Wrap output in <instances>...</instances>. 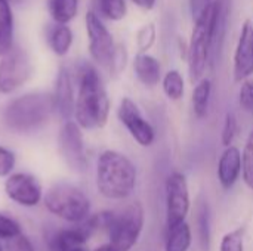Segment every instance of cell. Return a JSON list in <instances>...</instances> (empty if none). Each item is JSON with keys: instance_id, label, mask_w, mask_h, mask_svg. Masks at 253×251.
<instances>
[{"instance_id": "1", "label": "cell", "mask_w": 253, "mask_h": 251, "mask_svg": "<svg viewBox=\"0 0 253 251\" xmlns=\"http://www.w3.org/2000/svg\"><path fill=\"white\" fill-rule=\"evenodd\" d=\"M79 93L76 98L74 118L80 129H102L110 115V99L98 71L87 62L77 67Z\"/></svg>"}, {"instance_id": "2", "label": "cell", "mask_w": 253, "mask_h": 251, "mask_svg": "<svg viewBox=\"0 0 253 251\" xmlns=\"http://www.w3.org/2000/svg\"><path fill=\"white\" fill-rule=\"evenodd\" d=\"M136 186V167L122 152L107 149L96 161V189L107 200H126Z\"/></svg>"}, {"instance_id": "3", "label": "cell", "mask_w": 253, "mask_h": 251, "mask_svg": "<svg viewBox=\"0 0 253 251\" xmlns=\"http://www.w3.org/2000/svg\"><path fill=\"white\" fill-rule=\"evenodd\" d=\"M52 96L43 92L25 93L12 99L3 111L4 126L19 135H31L47 124L53 114Z\"/></svg>"}, {"instance_id": "4", "label": "cell", "mask_w": 253, "mask_h": 251, "mask_svg": "<svg viewBox=\"0 0 253 251\" xmlns=\"http://www.w3.org/2000/svg\"><path fill=\"white\" fill-rule=\"evenodd\" d=\"M215 13H216V4L213 0L196 19L191 38L187 46L188 74L191 83H199L202 80L211 62Z\"/></svg>"}, {"instance_id": "5", "label": "cell", "mask_w": 253, "mask_h": 251, "mask_svg": "<svg viewBox=\"0 0 253 251\" xmlns=\"http://www.w3.org/2000/svg\"><path fill=\"white\" fill-rule=\"evenodd\" d=\"M44 207L53 216L68 222L82 223L90 216V201L76 185L59 182L52 185L43 197Z\"/></svg>"}, {"instance_id": "6", "label": "cell", "mask_w": 253, "mask_h": 251, "mask_svg": "<svg viewBox=\"0 0 253 251\" xmlns=\"http://www.w3.org/2000/svg\"><path fill=\"white\" fill-rule=\"evenodd\" d=\"M144 207L139 201L126 206L119 213L114 212L113 222L107 231L110 244L119 251H129L139 240L144 228Z\"/></svg>"}, {"instance_id": "7", "label": "cell", "mask_w": 253, "mask_h": 251, "mask_svg": "<svg viewBox=\"0 0 253 251\" xmlns=\"http://www.w3.org/2000/svg\"><path fill=\"white\" fill-rule=\"evenodd\" d=\"M86 31L89 38L90 56L98 65L113 71L117 46L114 44L111 33L107 30L104 22L93 10H89L86 13Z\"/></svg>"}, {"instance_id": "8", "label": "cell", "mask_w": 253, "mask_h": 251, "mask_svg": "<svg viewBox=\"0 0 253 251\" xmlns=\"http://www.w3.org/2000/svg\"><path fill=\"white\" fill-rule=\"evenodd\" d=\"M33 67L27 52L21 47H12L0 59V93L9 95L27 83Z\"/></svg>"}, {"instance_id": "9", "label": "cell", "mask_w": 253, "mask_h": 251, "mask_svg": "<svg viewBox=\"0 0 253 251\" xmlns=\"http://www.w3.org/2000/svg\"><path fill=\"white\" fill-rule=\"evenodd\" d=\"M190 191L187 178L173 172L166 179V226L168 229L185 222L190 213Z\"/></svg>"}, {"instance_id": "10", "label": "cell", "mask_w": 253, "mask_h": 251, "mask_svg": "<svg viewBox=\"0 0 253 251\" xmlns=\"http://www.w3.org/2000/svg\"><path fill=\"white\" fill-rule=\"evenodd\" d=\"M58 151L71 170L80 173L87 169L83 133L76 121H64L58 135Z\"/></svg>"}, {"instance_id": "11", "label": "cell", "mask_w": 253, "mask_h": 251, "mask_svg": "<svg viewBox=\"0 0 253 251\" xmlns=\"http://www.w3.org/2000/svg\"><path fill=\"white\" fill-rule=\"evenodd\" d=\"M117 115L120 123L141 146H151L154 143L156 133L153 126L144 118L138 105L130 98H123L120 101Z\"/></svg>"}, {"instance_id": "12", "label": "cell", "mask_w": 253, "mask_h": 251, "mask_svg": "<svg viewBox=\"0 0 253 251\" xmlns=\"http://www.w3.org/2000/svg\"><path fill=\"white\" fill-rule=\"evenodd\" d=\"M6 197L21 207H36L43 200V189L37 178L28 173L10 175L4 182Z\"/></svg>"}, {"instance_id": "13", "label": "cell", "mask_w": 253, "mask_h": 251, "mask_svg": "<svg viewBox=\"0 0 253 251\" xmlns=\"http://www.w3.org/2000/svg\"><path fill=\"white\" fill-rule=\"evenodd\" d=\"M253 74V24L251 19H246L239 43L234 52V68L233 75L236 83L248 80Z\"/></svg>"}, {"instance_id": "14", "label": "cell", "mask_w": 253, "mask_h": 251, "mask_svg": "<svg viewBox=\"0 0 253 251\" xmlns=\"http://www.w3.org/2000/svg\"><path fill=\"white\" fill-rule=\"evenodd\" d=\"M52 101H53V111L64 121H70L71 115H74L76 98H74L71 72L65 67H61L56 74Z\"/></svg>"}, {"instance_id": "15", "label": "cell", "mask_w": 253, "mask_h": 251, "mask_svg": "<svg viewBox=\"0 0 253 251\" xmlns=\"http://www.w3.org/2000/svg\"><path fill=\"white\" fill-rule=\"evenodd\" d=\"M93 232L86 222L79 223L76 228L61 229L49 240V251H86V241Z\"/></svg>"}, {"instance_id": "16", "label": "cell", "mask_w": 253, "mask_h": 251, "mask_svg": "<svg viewBox=\"0 0 253 251\" xmlns=\"http://www.w3.org/2000/svg\"><path fill=\"white\" fill-rule=\"evenodd\" d=\"M242 175V152L237 146L231 145L225 148L218 161V180L224 189H230L236 185Z\"/></svg>"}, {"instance_id": "17", "label": "cell", "mask_w": 253, "mask_h": 251, "mask_svg": "<svg viewBox=\"0 0 253 251\" xmlns=\"http://www.w3.org/2000/svg\"><path fill=\"white\" fill-rule=\"evenodd\" d=\"M133 71L138 77V80L147 86L154 87L159 84L162 78V67L160 62L148 55V53H138L133 59Z\"/></svg>"}, {"instance_id": "18", "label": "cell", "mask_w": 253, "mask_h": 251, "mask_svg": "<svg viewBox=\"0 0 253 251\" xmlns=\"http://www.w3.org/2000/svg\"><path fill=\"white\" fill-rule=\"evenodd\" d=\"M215 4H216V13H215V21H213V38H212V55H211L212 62L218 56L224 37H225L228 12H230V0H215Z\"/></svg>"}, {"instance_id": "19", "label": "cell", "mask_w": 253, "mask_h": 251, "mask_svg": "<svg viewBox=\"0 0 253 251\" xmlns=\"http://www.w3.org/2000/svg\"><path fill=\"white\" fill-rule=\"evenodd\" d=\"M13 47V13L7 0H0V56Z\"/></svg>"}, {"instance_id": "20", "label": "cell", "mask_w": 253, "mask_h": 251, "mask_svg": "<svg viewBox=\"0 0 253 251\" xmlns=\"http://www.w3.org/2000/svg\"><path fill=\"white\" fill-rule=\"evenodd\" d=\"M193 243V232L187 222L168 229L165 251H188Z\"/></svg>"}, {"instance_id": "21", "label": "cell", "mask_w": 253, "mask_h": 251, "mask_svg": "<svg viewBox=\"0 0 253 251\" xmlns=\"http://www.w3.org/2000/svg\"><path fill=\"white\" fill-rule=\"evenodd\" d=\"M47 41L55 55L65 56L73 44V31L68 25L55 24L47 33Z\"/></svg>"}, {"instance_id": "22", "label": "cell", "mask_w": 253, "mask_h": 251, "mask_svg": "<svg viewBox=\"0 0 253 251\" xmlns=\"http://www.w3.org/2000/svg\"><path fill=\"white\" fill-rule=\"evenodd\" d=\"M196 229L200 251L211 250V215L206 201H199L196 209Z\"/></svg>"}, {"instance_id": "23", "label": "cell", "mask_w": 253, "mask_h": 251, "mask_svg": "<svg viewBox=\"0 0 253 251\" xmlns=\"http://www.w3.org/2000/svg\"><path fill=\"white\" fill-rule=\"evenodd\" d=\"M79 0H47V9L55 24L67 25L77 15Z\"/></svg>"}, {"instance_id": "24", "label": "cell", "mask_w": 253, "mask_h": 251, "mask_svg": "<svg viewBox=\"0 0 253 251\" xmlns=\"http://www.w3.org/2000/svg\"><path fill=\"white\" fill-rule=\"evenodd\" d=\"M212 95V81L209 78H202L196 83L193 90V111L197 118H205L209 109V101Z\"/></svg>"}, {"instance_id": "25", "label": "cell", "mask_w": 253, "mask_h": 251, "mask_svg": "<svg viewBox=\"0 0 253 251\" xmlns=\"http://www.w3.org/2000/svg\"><path fill=\"white\" fill-rule=\"evenodd\" d=\"M162 86H163L165 95L170 101H178L184 95V78L181 72L176 70H170L166 72V75L163 77Z\"/></svg>"}, {"instance_id": "26", "label": "cell", "mask_w": 253, "mask_h": 251, "mask_svg": "<svg viewBox=\"0 0 253 251\" xmlns=\"http://www.w3.org/2000/svg\"><path fill=\"white\" fill-rule=\"evenodd\" d=\"M242 178L246 186L253 189V130L249 133L242 152Z\"/></svg>"}, {"instance_id": "27", "label": "cell", "mask_w": 253, "mask_h": 251, "mask_svg": "<svg viewBox=\"0 0 253 251\" xmlns=\"http://www.w3.org/2000/svg\"><path fill=\"white\" fill-rule=\"evenodd\" d=\"M99 9L110 21H122L127 12L125 0H99Z\"/></svg>"}, {"instance_id": "28", "label": "cell", "mask_w": 253, "mask_h": 251, "mask_svg": "<svg viewBox=\"0 0 253 251\" xmlns=\"http://www.w3.org/2000/svg\"><path fill=\"white\" fill-rule=\"evenodd\" d=\"M245 232L246 228H237L225 234L221 240L219 251H245Z\"/></svg>"}, {"instance_id": "29", "label": "cell", "mask_w": 253, "mask_h": 251, "mask_svg": "<svg viewBox=\"0 0 253 251\" xmlns=\"http://www.w3.org/2000/svg\"><path fill=\"white\" fill-rule=\"evenodd\" d=\"M237 132H239V121H237V117L233 114V112H227L225 114V121H224V127H222V133H221V141H222V145L225 148L231 146L236 136H237Z\"/></svg>"}, {"instance_id": "30", "label": "cell", "mask_w": 253, "mask_h": 251, "mask_svg": "<svg viewBox=\"0 0 253 251\" xmlns=\"http://www.w3.org/2000/svg\"><path fill=\"white\" fill-rule=\"evenodd\" d=\"M21 234H22L21 225L15 219L0 213V238L9 241V240L18 237Z\"/></svg>"}, {"instance_id": "31", "label": "cell", "mask_w": 253, "mask_h": 251, "mask_svg": "<svg viewBox=\"0 0 253 251\" xmlns=\"http://www.w3.org/2000/svg\"><path fill=\"white\" fill-rule=\"evenodd\" d=\"M136 41H138V47L141 50V53H145L148 49H151V46L156 41V25L153 22L144 25L136 36Z\"/></svg>"}, {"instance_id": "32", "label": "cell", "mask_w": 253, "mask_h": 251, "mask_svg": "<svg viewBox=\"0 0 253 251\" xmlns=\"http://www.w3.org/2000/svg\"><path fill=\"white\" fill-rule=\"evenodd\" d=\"M239 104L243 111L253 112V80H245L239 92Z\"/></svg>"}, {"instance_id": "33", "label": "cell", "mask_w": 253, "mask_h": 251, "mask_svg": "<svg viewBox=\"0 0 253 251\" xmlns=\"http://www.w3.org/2000/svg\"><path fill=\"white\" fill-rule=\"evenodd\" d=\"M15 154L7 148L0 146V178H9L10 172L15 167Z\"/></svg>"}, {"instance_id": "34", "label": "cell", "mask_w": 253, "mask_h": 251, "mask_svg": "<svg viewBox=\"0 0 253 251\" xmlns=\"http://www.w3.org/2000/svg\"><path fill=\"white\" fill-rule=\"evenodd\" d=\"M6 251H36L33 243L30 241L28 237H25L24 234L12 238L7 241L6 244Z\"/></svg>"}, {"instance_id": "35", "label": "cell", "mask_w": 253, "mask_h": 251, "mask_svg": "<svg viewBox=\"0 0 253 251\" xmlns=\"http://www.w3.org/2000/svg\"><path fill=\"white\" fill-rule=\"evenodd\" d=\"M212 3V0H190V10L194 19H197L202 12Z\"/></svg>"}, {"instance_id": "36", "label": "cell", "mask_w": 253, "mask_h": 251, "mask_svg": "<svg viewBox=\"0 0 253 251\" xmlns=\"http://www.w3.org/2000/svg\"><path fill=\"white\" fill-rule=\"evenodd\" d=\"M138 7L144 9V10H151L156 4L157 0H132Z\"/></svg>"}, {"instance_id": "37", "label": "cell", "mask_w": 253, "mask_h": 251, "mask_svg": "<svg viewBox=\"0 0 253 251\" xmlns=\"http://www.w3.org/2000/svg\"><path fill=\"white\" fill-rule=\"evenodd\" d=\"M95 251H119V250H117L113 244H110V243H108V244H102V246H99V247H98Z\"/></svg>"}, {"instance_id": "38", "label": "cell", "mask_w": 253, "mask_h": 251, "mask_svg": "<svg viewBox=\"0 0 253 251\" xmlns=\"http://www.w3.org/2000/svg\"><path fill=\"white\" fill-rule=\"evenodd\" d=\"M0 251H3V250H1V246H0Z\"/></svg>"}, {"instance_id": "39", "label": "cell", "mask_w": 253, "mask_h": 251, "mask_svg": "<svg viewBox=\"0 0 253 251\" xmlns=\"http://www.w3.org/2000/svg\"><path fill=\"white\" fill-rule=\"evenodd\" d=\"M7 1H9V0H7Z\"/></svg>"}]
</instances>
